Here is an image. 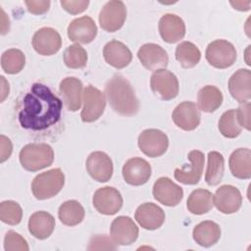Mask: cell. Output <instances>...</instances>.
<instances>
[{"instance_id": "obj_4", "label": "cell", "mask_w": 251, "mask_h": 251, "mask_svg": "<svg viewBox=\"0 0 251 251\" xmlns=\"http://www.w3.org/2000/svg\"><path fill=\"white\" fill-rule=\"evenodd\" d=\"M65 184V175L59 168L37 175L31 182V191L38 200H46L57 195Z\"/></svg>"}, {"instance_id": "obj_1", "label": "cell", "mask_w": 251, "mask_h": 251, "mask_svg": "<svg viewBox=\"0 0 251 251\" xmlns=\"http://www.w3.org/2000/svg\"><path fill=\"white\" fill-rule=\"evenodd\" d=\"M20 127L33 137H54L63 129V101L47 85L33 83L17 100Z\"/></svg>"}, {"instance_id": "obj_39", "label": "cell", "mask_w": 251, "mask_h": 251, "mask_svg": "<svg viewBox=\"0 0 251 251\" xmlns=\"http://www.w3.org/2000/svg\"><path fill=\"white\" fill-rule=\"evenodd\" d=\"M88 250H101V249H117L116 242L105 234H98L93 236L87 247Z\"/></svg>"}, {"instance_id": "obj_40", "label": "cell", "mask_w": 251, "mask_h": 251, "mask_svg": "<svg viewBox=\"0 0 251 251\" xmlns=\"http://www.w3.org/2000/svg\"><path fill=\"white\" fill-rule=\"evenodd\" d=\"M61 5L64 10H66L68 13L72 15H77L85 11L89 5L88 0H62Z\"/></svg>"}, {"instance_id": "obj_12", "label": "cell", "mask_w": 251, "mask_h": 251, "mask_svg": "<svg viewBox=\"0 0 251 251\" xmlns=\"http://www.w3.org/2000/svg\"><path fill=\"white\" fill-rule=\"evenodd\" d=\"M213 203L223 214H233L240 209L242 196L238 188L225 184L216 190L215 195H213Z\"/></svg>"}, {"instance_id": "obj_35", "label": "cell", "mask_w": 251, "mask_h": 251, "mask_svg": "<svg viewBox=\"0 0 251 251\" xmlns=\"http://www.w3.org/2000/svg\"><path fill=\"white\" fill-rule=\"evenodd\" d=\"M218 127L220 132L227 138H235L240 134L242 127L237 122L234 109L227 110L221 116Z\"/></svg>"}, {"instance_id": "obj_11", "label": "cell", "mask_w": 251, "mask_h": 251, "mask_svg": "<svg viewBox=\"0 0 251 251\" xmlns=\"http://www.w3.org/2000/svg\"><path fill=\"white\" fill-rule=\"evenodd\" d=\"M152 192L158 202L168 207L176 206L183 197L182 188L167 176H162L155 181Z\"/></svg>"}, {"instance_id": "obj_3", "label": "cell", "mask_w": 251, "mask_h": 251, "mask_svg": "<svg viewBox=\"0 0 251 251\" xmlns=\"http://www.w3.org/2000/svg\"><path fill=\"white\" fill-rule=\"evenodd\" d=\"M19 159L25 170L37 172L52 165L54 151L47 143H29L22 148Z\"/></svg>"}, {"instance_id": "obj_38", "label": "cell", "mask_w": 251, "mask_h": 251, "mask_svg": "<svg viewBox=\"0 0 251 251\" xmlns=\"http://www.w3.org/2000/svg\"><path fill=\"white\" fill-rule=\"evenodd\" d=\"M4 249L6 251H28L29 247L20 233L9 230L4 237Z\"/></svg>"}, {"instance_id": "obj_9", "label": "cell", "mask_w": 251, "mask_h": 251, "mask_svg": "<svg viewBox=\"0 0 251 251\" xmlns=\"http://www.w3.org/2000/svg\"><path fill=\"white\" fill-rule=\"evenodd\" d=\"M126 19V8L123 1L112 0L107 2L99 14V25L108 32L120 29Z\"/></svg>"}, {"instance_id": "obj_34", "label": "cell", "mask_w": 251, "mask_h": 251, "mask_svg": "<svg viewBox=\"0 0 251 251\" xmlns=\"http://www.w3.org/2000/svg\"><path fill=\"white\" fill-rule=\"evenodd\" d=\"M25 65V56L19 49H8L1 56V67L6 74L16 75L24 69Z\"/></svg>"}, {"instance_id": "obj_16", "label": "cell", "mask_w": 251, "mask_h": 251, "mask_svg": "<svg viewBox=\"0 0 251 251\" xmlns=\"http://www.w3.org/2000/svg\"><path fill=\"white\" fill-rule=\"evenodd\" d=\"M97 26L92 18L83 16L73 20L68 26V37L76 44H87L95 39Z\"/></svg>"}, {"instance_id": "obj_43", "label": "cell", "mask_w": 251, "mask_h": 251, "mask_svg": "<svg viewBox=\"0 0 251 251\" xmlns=\"http://www.w3.org/2000/svg\"><path fill=\"white\" fill-rule=\"evenodd\" d=\"M0 144H1L0 162L3 163L7 159H9V157L11 156L12 150H13V146H12L11 140L8 137H6L5 135H3V134L0 136Z\"/></svg>"}, {"instance_id": "obj_44", "label": "cell", "mask_w": 251, "mask_h": 251, "mask_svg": "<svg viewBox=\"0 0 251 251\" xmlns=\"http://www.w3.org/2000/svg\"><path fill=\"white\" fill-rule=\"evenodd\" d=\"M230 4L233 6L234 9L238 11H248L250 9V1H231Z\"/></svg>"}, {"instance_id": "obj_22", "label": "cell", "mask_w": 251, "mask_h": 251, "mask_svg": "<svg viewBox=\"0 0 251 251\" xmlns=\"http://www.w3.org/2000/svg\"><path fill=\"white\" fill-rule=\"evenodd\" d=\"M134 219L144 229L154 230L164 224L165 213L161 207L154 203H143L137 207Z\"/></svg>"}, {"instance_id": "obj_27", "label": "cell", "mask_w": 251, "mask_h": 251, "mask_svg": "<svg viewBox=\"0 0 251 251\" xmlns=\"http://www.w3.org/2000/svg\"><path fill=\"white\" fill-rule=\"evenodd\" d=\"M229 170L233 176L240 179L251 177V151L248 148H238L229 156Z\"/></svg>"}, {"instance_id": "obj_37", "label": "cell", "mask_w": 251, "mask_h": 251, "mask_svg": "<svg viewBox=\"0 0 251 251\" xmlns=\"http://www.w3.org/2000/svg\"><path fill=\"white\" fill-rule=\"evenodd\" d=\"M23 218V210L19 203L7 200L0 204V220L11 226H16L21 223Z\"/></svg>"}, {"instance_id": "obj_17", "label": "cell", "mask_w": 251, "mask_h": 251, "mask_svg": "<svg viewBox=\"0 0 251 251\" xmlns=\"http://www.w3.org/2000/svg\"><path fill=\"white\" fill-rule=\"evenodd\" d=\"M190 164L181 169L175 170V178L183 184H196L199 182L204 167V154L199 150H192L188 153Z\"/></svg>"}, {"instance_id": "obj_30", "label": "cell", "mask_w": 251, "mask_h": 251, "mask_svg": "<svg viewBox=\"0 0 251 251\" xmlns=\"http://www.w3.org/2000/svg\"><path fill=\"white\" fill-rule=\"evenodd\" d=\"M213 206V194L203 188L193 190L186 202L187 210L194 215L206 214L212 210Z\"/></svg>"}, {"instance_id": "obj_18", "label": "cell", "mask_w": 251, "mask_h": 251, "mask_svg": "<svg viewBox=\"0 0 251 251\" xmlns=\"http://www.w3.org/2000/svg\"><path fill=\"white\" fill-rule=\"evenodd\" d=\"M86 170L94 180L106 182L113 176V162L106 153L95 151L86 159Z\"/></svg>"}, {"instance_id": "obj_20", "label": "cell", "mask_w": 251, "mask_h": 251, "mask_svg": "<svg viewBox=\"0 0 251 251\" xmlns=\"http://www.w3.org/2000/svg\"><path fill=\"white\" fill-rule=\"evenodd\" d=\"M137 57L142 66L149 71L165 69L169 63L166 50L155 43L143 44L137 52Z\"/></svg>"}, {"instance_id": "obj_8", "label": "cell", "mask_w": 251, "mask_h": 251, "mask_svg": "<svg viewBox=\"0 0 251 251\" xmlns=\"http://www.w3.org/2000/svg\"><path fill=\"white\" fill-rule=\"evenodd\" d=\"M83 108L80 118L83 123H93L97 121L104 113L106 107V98L103 92L98 88L87 85L83 90Z\"/></svg>"}, {"instance_id": "obj_29", "label": "cell", "mask_w": 251, "mask_h": 251, "mask_svg": "<svg viewBox=\"0 0 251 251\" xmlns=\"http://www.w3.org/2000/svg\"><path fill=\"white\" fill-rule=\"evenodd\" d=\"M223 100V93L217 86L206 85L198 91V107L205 113H213L218 110L221 107Z\"/></svg>"}, {"instance_id": "obj_31", "label": "cell", "mask_w": 251, "mask_h": 251, "mask_svg": "<svg viewBox=\"0 0 251 251\" xmlns=\"http://www.w3.org/2000/svg\"><path fill=\"white\" fill-rule=\"evenodd\" d=\"M85 212L82 205L76 200H68L61 204L58 217L61 223L68 226H74L82 222Z\"/></svg>"}, {"instance_id": "obj_36", "label": "cell", "mask_w": 251, "mask_h": 251, "mask_svg": "<svg viewBox=\"0 0 251 251\" xmlns=\"http://www.w3.org/2000/svg\"><path fill=\"white\" fill-rule=\"evenodd\" d=\"M63 60L70 69H82L87 63V53L79 44H73L64 51Z\"/></svg>"}, {"instance_id": "obj_2", "label": "cell", "mask_w": 251, "mask_h": 251, "mask_svg": "<svg viewBox=\"0 0 251 251\" xmlns=\"http://www.w3.org/2000/svg\"><path fill=\"white\" fill-rule=\"evenodd\" d=\"M105 94L111 108L122 116L130 117L139 110V102L130 82L121 75H115L107 81Z\"/></svg>"}, {"instance_id": "obj_26", "label": "cell", "mask_w": 251, "mask_h": 251, "mask_svg": "<svg viewBox=\"0 0 251 251\" xmlns=\"http://www.w3.org/2000/svg\"><path fill=\"white\" fill-rule=\"evenodd\" d=\"M28 230L37 239L48 238L55 228L54 217L45 211L33 213L28 220Z\"/></svg>"}, {"instance_id": "obj_28", "label": "cell", "mask_w": 251, "mask_h": 251, "mask_svg": "<svg viewBox=\"0 0 251 251\" xmlns=\"http://www.w3.org/2000/svg\"><path fill=\"white\" fill-rule=\"evenodd\" d=\"M194 241L203 247H210L216 244L221 238L220 226L212 221H204L196 225L192 231Z\"/></svg>"}, {"instance_id": "obj_7", "label": "cell", "mask_w": 251, "mask_h": 251, "mask_svg": "<svg viewBox=\"0 0 251 251\" xmlns=\"http://www.w3.org/2000/svg\"><path fill=\"white\" fill-rule=\"evenodd\" d=\"M137 143L142 153L148 157L157 158L166 153L169 147V138L160 129L148 128L139 134Z\"/></svg>"}, {"instance_id": "obj_24", "label": "cell", "mask_w": 251, "mask_h": 251, "mask_svg": "<svg viewBox=\"0 0 251 251\" xmlns=\"http://www.w3.org/2000/svg\"><path fill=\"white\" fill-rule=\"evenodd\" d=\"M228 90L237 102L248 101L251 97V72L248 69L237 70L228 79Z\"/></svg>"}, {"instance_id": "obj_5", "label": "cell", "mask_w": 251, "mask_h": 251, "mask_svg": "<svg viewBox=\"0 0 251 251\" xmlns=\"http://www.w3.org/2000/svg\"><path fill=\"white\" fill-rule=\"evenodd\" d=\"M208 63L217 69L231 67L236 60V50L232 43L225 39H217L211 42L205 52Z\"/></svg>"}, {"instance_id": "obj_45", "label": "cell", "mask_w": 251, "mask_h": 251, "mask_svg": "<svg viewBox=\"0 0 251 251\" xmlns=\"http://www.w3.org/2000/svg\"><path fill=\"white\" fill-rule=\"evenodd\" d=\"M1 81H2V94H1V102H2L9 94V83L5 80L4 76H1Z\"/></svg>"}, {"instance_id": "obj_32", "label": "cell", "mask_w": 251, "mask_h": 251, "mask_svg": "<svg viewBox=\"0 0 251 251\" xmlns=\"http://www.w3.org/2000/svg\"><path fill=\"white\" fill-rule=\"evenodd\" d=\"M225 159L220 152L211 151L208 154V164L205 174V180L208 185L219 184L224 176Z\"/></svg>"}, {"instance_id": "obj_41", "label": "cell", "mask_w": 251, "mask_h": 251, "mask_svg": "<svg viewBox=\"0 0 251 251\" xmlns=\"http://www.w3.org/2000/svg\"><path fill=\"white\" fill-rule=\"evenodd\" d=\"M236 119L241 127L250 130V102L246 101L239 105L235 110Z\"/></svg>"}, {"instance_id": "obj_13", "label": "cell", "mask_w": 251, "mask_h": 251, "mask_svg": "<svg viewBox=\"0 0 251 251\" xmlns=\"http://www.w3.org/2000/svg\"><path fill=\"white\" fill-rule=\"evenodd\" d=\"M31 43L38 54L51 56L60 50L62 38L56 29L52 27H41L33 34Z\"/></svg>"}, {"instance_id": "obj_15", "label": "cell", "mask_w": 251, "mask_h": 251, "mask_svg": "<svg viewBox=\"0 0 251 251\" xmlns=\"http://www.w3.org/2000/svg\"><path fill=\"white\" fill-rule=\"evenodd\" d=\"M172 119L176 126L189 131L199 126L201 114L198 106L194 102L183 101L175 108Z\"/></svg>"}, {"instance_id": "obj_19", "label": "cell", "mask_w": 251, "mask_h": 251, "mask_svg": "<svg viewBox=\"0 0 251 251\" xmlns=\"http://www.w3.org/2000/svg\"><path fill=\"white\" fill-rule=\"evenodd\" d=\"M123 176L125 181L130 185H142L146 183L151 176V166L142 158H130L123 167Z\"/></svg>"}, {"instance_id": "obj_21", "label": "cell", "mask_w": 251, "mask_h": 251, "mask_svg": "<svg viewBox=\"0 0 251 251\" xmlns=\"http://www.w3.org/2000/svg\"><path fill=\"white\" fill-rule=\"evenodd\" d=\"M59 89L67 109L72 112L78 111L82 103V82L75 76H68L60 82Z\"/></svg>"}, {"instance_id": "obj_25", "label": "cell", "mask_w": 251, "mask_h": 251, "mask_svg": "<svg viewBox=\"0 0 251 251\" xmlns=\"http://www.w3.org/2000/svg\"><path fill=\"white\" fill-rule=\"evenodd\" d=\"M105 61L112 67L120 70L129 65L132 60V54L128 47L119 40L109 41L103 48Z\"/></svg>"}, {"instance_id": "obj_10", "label": "cell", "mask_w": 251, "mask_h": 251, "mask_svg": "<svg viewBox=\"0 0 251 251\" xmlns=\"http://www.w3.org/2000/svg\"><path fill=\"white\" fill-rule=\"evenodd\" d=\"M92 204L100 214L112 216L121 210L123 197L120 191L115 187L104 186L94 192Z\"/></svg>"}, {"instance_id": "obj_14", "label": "cell", "mask_w": 251, "mask_h": 251, "mask_svg": "<svg viewBox=\"0 0 251 251\" xmlns=\"http://www.w3.org/2000/svg\"><path fill=\"white\" fill-rule=\"evenodd\" d=\"M110 233L116 244L130 245L138 237V227L129 217L120 216L112 222Z\"/></svg>"}, {"instance_id": "obj_46", "label": "cell", "mask_w": 251, "mask_h": 251, "mask_svg": "<svg viewBox=\"0 0 251 251\" xmlns=\"http://www.w3.org/2000/svg\"><path fill=\"white\" fill-rule=\"evenodd\" d=\"M1 12H2V23H3L2 24V34H5L7 32L6 27H7V29H9V22H4V19H6V15L3 10H1Z\"/></svg>"}, {"instance_id": "obj_23", "label": "cell", "mask_w": 251, "mask_h": 251, "mask_svg": "<svg viewBox=\"0 0 251 251\" xmlns=\"http://www.w3.org/2000/svg\"><path fill=\"white\" fill-rule=\"evenodd\" d=\"M159 32L164 41L176 43L184 37L185 24L175 14H165L159 21Z\"/></svg>"}, {"instance_id": "obj_6", "label": "cell", "mask_w": 251, "mask_h": 251, "mask_svg": "<svg viewBox=\"0 0 251 251\" xmlns=\"http://www.w3.org/2000/svg\"><path fill=\"white\" fill-rule=\"evenodd\" d=\"M150 87L155 95L165 101L176 98L179 90L177 77L166 69L154 71L150 78Z\"/></svg>"}, {"instance_id": "obj_33", "label": "cell", "mask_w": 251, "mask_h": 251, "mask_svg": "<svg viewBox=\"0 0 251 251\" xmlns=\"http://www.w3.org/2000/svg\"><path fill=\"white\" fill-rule=\"evenodd\" d=\"M176 58L182 68L190 69L199 63L201 52L192 42L182 41L176 46Z\"/></svg>"}, {"instance_id": "obj_42", "label": "cell", "mask_w": 251, "mask_h": 251, "mask_svg": "<svg viewBox=\"0 0 251 251\" xmlns=\"http://www.w3.org/2000/svg\"><path fill=\"white\" fill-rule=\"evenodd\" d=\"M25 4L27 7L29 13L33 15H41L46 13L50 7V1H25Z\"/></svg>"}]
</instances>
